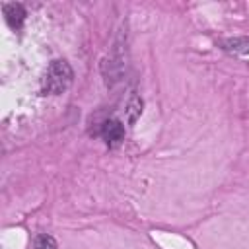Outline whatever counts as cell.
I'll return each mask as SVG.
<instances>
[{
	"instance_id": "obj_1",
	"label": "cell",
	"mask_w": 249,
	"mask_h": 249,
	"mask_svg": "<svg viewBox=\"0 0 249 249\" xmlns=\"http://www.w3.org/2000/svg\"><path fill=\"white\" fill-rule=\"evenodd\" d=\"M72 78L74 72L66 60H53L43 78V91L49 95H60L70 88Z\"/></svg>"
},
{
	"instance_id": "obj_2",
	"label": "cell",
	"mask_w": 249,
	"mask_h": 249,
	"mask_svg": "<svg viewBox=\"0 0 249 249\" xmlns=\"http://www.w3.org/2000/svg\"><path fill=\"white\" fill-rule=\"evenodd\" d=\"M101 136L105 140V144L109 148H115L121 144V140L124 138V126L121 124V121L117 119H107L101 124Z\"/></svg>"
},
{
	"instance_id": "obj_3",
	"label": "cell",
	"mask_w": 249,
	"mask_h": 249,
	"mask_svg": "<svg viewBox=\"0 0 249 249\" xmlns=\"http://www.w3.org/2000/svg\"><path fill=\"white\" fill-rule=\"evenodd\" d=\"M4 18H6L10 27L19 29L23 19H25V8L21 4H6L4 6Z\"/></svg>"
},
{
	"instance_id": "obj_4",
	"label": "cell",
	"mask_w": 249,
	"mask_h": 249,
	"mask_svg": "<svg viewBox=\"0 0 249 249\" xmlns=\"http://www.w3.org/2000/svg\"><path fill=\"white\" fill-rule=\"evenodd\" d=\"M140 113H142V99L136 93H132L130 99H128V103H126V109H124L126 123L128 124H134V121L140 117Z\"/></svg>"
},
{
	"instance_id": "obj_5",
	"label": "cell",
	"mask_w": 249,
	"mask_h": 249,
	"mask_svg": "<svg viewBox=\"0 0 249 249\" xmlns=\"http://www.w3.org/2000/svg\"><path fill=\"white\" fill-rule=\"evenodd\" d=\"M224 49L231 51V53L249 51V39H228V41H224Z\"/></svg>"
},
{
	"instance_id": "obj_6",
	"label": "cell",
	"mask_w": 249,
	"mask_h": 249,
	"mask_svg": "<svg viewBox=\"0 0 249 249\" xmlns=\"http://www.w3.org/2000/svg\"><path fill=\"white\" fill-rule=\"evenodd\" d=\"M33 249H58L56 241L53 235H47V233H39L35 237V243H33Z\"/></svg>"
}]
</instances>
